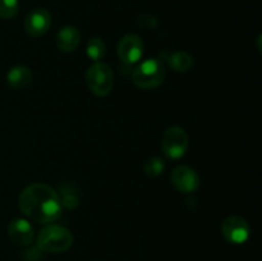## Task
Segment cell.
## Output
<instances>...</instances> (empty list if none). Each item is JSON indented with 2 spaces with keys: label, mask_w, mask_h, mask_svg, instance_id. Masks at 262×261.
I'll use <instances>...</instances> for the list:
<instances>
[{
  "label": "cell",
  "mask_w": 262,
  "mask_h": 261,
  "mask_svg": "<svg viewBox=\"0 0 262 261\" xmlns=\"http://www.w3.org/2000/svg\"><path fill=\"white\" fill-rule=\"evenodd\" d=\"M166 76L165 67L161 60L156 58H150L138 64L132 72L133 84L138 89L151 90L160 86Z\"/></svg>",
  "instance_id": "cell-3"
},
{
  "label": "cell",
  "mask_w": 262,
  "mask_h": 261,
  "mask_svg": "<svg viewBox=\"0 0 262 261\" xmlns=\"http://www.w3.org/2000/svg\"><path fill=\"white\" fill-rule=\"evenodd\" d=\"M86 82L92 94L99 97H105L112 92L114 74L107 64L96 61L87 69Z\"/></svg>",
  "instance_id": "cell-4"
},
{
  "label": "cell",
  "mask_w": 262,
  "mask_h": 261,
  "mask_svg": "<svg viewBox=\"0 0 262 261\" xmlns=\"http://www.w3.org/2000/svg\"><path fill=\"white\" fill-rule=\"evenodd\" d=\"M73 245V234L66 227L49 224L37 234V248L42 252L61 253Z\"/></svg>",
  "instance_id": "cell-2"
},
{
  "label": "cell",
  "mask_w": 262,
  "mask_h": 261,
  "mask_svg": "<svg viewBox=\"0 0 262 261\" xmlns=\"http://www.w3.org/2000/svg\"><path fill=\"white\" fill-rule=\"evenodd\" d=\"M7 82L12 89L23 90L32 82V72L26 66H14L8 71Z\"/></svg>",
  "instance_id": "cell-12"
},
{
  "label": "cell",
  "mask_w": 262,
  "mask_h": 261,
  "mask_svg": "<svg viewBox=\"0 0 262 261\" xmlns=\"http://www.w3.org/2000/svg\"><path fill=\"white\" fill-rule=\"evenodd\" d=\"M165 160L163 158H159V156H154V158H150L145 163V173L147 174L151 178H156V177L161 176L163 171L165 170Z\"/></svg>",
  "instance_id": "cell-15"
},
{
  "label": "cell",
  "mask_w": 262,
  "mask_h": 261,
  "mask_svg": "<svg viewBox=\"0 0 262 261\" xmlns=\"http://www.w3.org/2000/svg\"><path fill=\"white\" fill-rule=\"evenodd\" d=\"M81 42V33L74 26H64L56 33V46L63 53H72Z\"/></svg>",
  "instance_id": "cell-11"
},
{
  "label": "cell",
  "mask_w": 262,
  "mask_h": 261,
  "mask_svg": "<svg viewBox=\"0 0 262 261\" xmlns=\"http://www.w3.org/2000/svg\"><path fill=\"white\" fill-rule=\"evenodd\" d=\"M222 234L229 243L242 245L250 238V224L242 216L232 215L222 223Z\"/></svg>",
  "instance_id": "cell-6"
},
{
  "label": "cell",
  "mask_w": 262,
  "mask_h": 261,
  "mask_svg": "<svg viewBox=\"0 0 262 261\" xmlns=\"http://www.w3.org/2000/svg\"><path fill=\"white\" fill-rule=\"evenodd\" d=\"M18 206L26 216L41 224L58 220L63 210L58 192L45 183L26 187L18 197Z\"/></svg>",
  "instance_id": "cell-1"
},
{
  "label": "cell",
  "mask_w": 262,
  "mask_h": 261,
  "mask_svg": "<svg viewBox=\"0 0 262 261\" xmlns=\"http://www.w3.org/2000/svg\"><path fill=\"white\" fill-rule=\"evenodd\" d=\"M166 60H168L169 67L174 72H179V73H186V72L191 71L194 64L192 55H189L186 51H174V53L169 54Z\"/></svg>",
  "instance_id": "cell-13"
},
{
  "label": "cell",
  "mask_w": 262,
  "mask_h": 261,
  "mask_svg": "<svg viewBox=\"0 0 262 261\" xmlns=\"http://www.w3.org/2000/svg\"><path fill=\"white\" fill-rule=\"evenodd\" d=\"M143 55V41L135 33H127L118 44V56L125 66H132L140 61Z\"/></svg>",
  "instance_id": "cell-7"
},
{
  "label": "cell",
  "mask_w": 262,
  "mask_h": 261,
  "mask_svg": "<svg viewBox=\"0 0 262 261\" xmlns=\"http://www.w3.org/2000/svg\"><path fill=\"white\" fill-rule=\"evenodd\" d=\"M173 186L183 193H192L199 189L201 181L194 169L187 165H179L173 169L170 174Z\"/></svg>",
  "instance_id": "cell-8"
},
{
  "label": "cell",
  "mask_w": 262,
  "mask_h": 261,
  "mask_svg": "<svg viewBox=\"0 0 262 261\" xmlns=\"http://www.w3.org/2000/svg\"><path fill=\"white\" fill-rule=\"evenodd\" d=\"M105 53H106V45H105L104 40L100 37H92L90 38V41L87 42L86 46V54L89 55V58L91 60L100 61L104 58Z\"/></svg>",
  "instance_id": "cell-14"
},
{
  "label": "cell",
  "mask_w": 262,
  "mask_h": 261,
  "mask_svg": "<svg viewBox=\"0 0 262 261\" xmlns=\"http://www.w3.org/2000/svg\"><path fill=\"white\" fill-rule=\"evenodd\" d=\"M188 135L182 127L173 125L164 132L163 140H161V150L166 158L174 159V160L183 158L188 151Z\"/></svg>",
  "instance_id": "cell-5"
},
{
  "label": "cell",
  "mask_w": 262,
  "mask_h": 261,
  "mask_svg": "<svg viewBox=\"0 0 262 261\" xmlns=\"http://www.w3.org/2000/svg\"><path fill=\"white\" fill-rule=\"evenodd\" d=\"M8 235L17 246H30L35 240V230L28 220L18 217L8 224Z\"/></svg>",
  "instance_id": "cell-10"
},
{
  "label": "cell",
  "mask_w": 262,
  "mask_h": 261,
  "mask_svg": "<svg viewBox=\"0 0 262 261\" xmlns=\"http://www.w3.org/2000/svg\"><path fill=\"white\" fill-rule=\"evenodd\" d=\"M19 10L18 0H0V18L12 19Z\"/></svg>",
  "instance_id": "cell-16"
},
{
  "label": "cell",
  "mask_w": 262,
  "mask_h": 261,
  "mask_svg": "<svg viewBox=\"0 0 262 261\" xmlns=\"http://www.w3.org/2000/svg\"><path fill=\"white\" fill-rule=\"evenodd\" d=\"M51 26V15L43 8H35L25 19V31L32 37H38L48 32Z\"/></svg>",
  "instance_id": "cell-9"
}]
</instances>
